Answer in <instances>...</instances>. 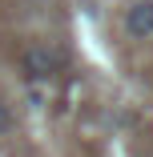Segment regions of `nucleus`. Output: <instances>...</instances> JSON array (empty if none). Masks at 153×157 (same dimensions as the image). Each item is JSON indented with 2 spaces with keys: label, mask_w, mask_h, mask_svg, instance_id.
Here are the masks:
<instances>
[{
  "label": "nucleus",
  "mask_w": 153,
  "mask_h": 157,
  "mask_svg": "<svg viewBox=\"0 0 153 157\" xmlns=\"http://www.w3.org/2000/svg\"><path fill=\"white\" fill-rule=\"evenodd\" d=\"M60 69H65V56H60V48H52V44H28L24 52H20V73L28 77V81H52Z\"/></svg>",
  "instance_id": "nucleus-1"
},
{
  "label": "nucleus",
  "mask_w": 153,
  "mask_h": 157,
  "mask_svg": "<svg viewBox=\"0 0 153 157\" xmlns=\"http://www.w3.org/2000/svg\"><path fill=\"white\" fill-rule=\"evenodd\" d=\"M129 40H153V0H133L121 20Z\"/></svg>",
  "instance_id": "nucleus-2"
},
{
  "label": "nucleus",
  "mask_w": 153,
  "mask_h": 157,
  "mask_svg": "<svg viewBox=\"0 0 153 157\" xmlns=\"http://www.w3.org/2000/svg\"><path fill=\"white\" fill-rule=\"evenodd\" d=\"M12 125H16V113H12V105L0 97V137L4 133H12Z\"/></svg>",
  "instance_id": "nucleus-3"
}]
</instances>
